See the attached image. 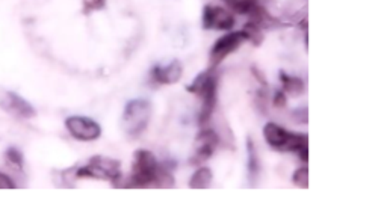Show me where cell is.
I'll use <instances>...</instances> for the list:
<instances>
[{
    "mask_svg": "<svg viewBox=\"0 0 387 213\" xmlns=\"http://www.w3.org/2000/svg\"><path fill=\"white\" fill-rule=\"evenodd\" d=\"M0 109L17 121H30L36 117L35 106L12 89L0 93Z\"/></svg>",
    "mask_w": 387,
    "mask_h": 213,
    "instance_id": "5b68a950",
    "label": "cell"
},
{
    "mask_svg": "<svg viewBox=\"0 0 387 213\" xmlns=\"http://www.w3.org/2000/svg\"><path fill=\"white\" fill-rule=\"evenodd\" d=\"M19 188V181L15 180L10 172L6 170H0V189H3V191H12V189Z\"/></svg>",
    "mask_w": 387,
    "mask_h": 213,
    "instance_id": "ac0fdd59",
    "label": "cell"
},
{
    "mask_svg": "<svg viewBox=\"0 0 387 213\" xmlns=\"http://www.w3.org/2000/svg\"><path fill=\"white\" fill-rule=\"evenodd\" d=\"M201 25L206 30H232L234 27V15L223 6L204 5L201 14Z\"/></svg>",
    "mask_w": 387,
    "mask_h": 213,
    "instance_id": "ba28073f",
    "label": "cell"
},
{
    "mask_svg": "<svg viewBox=\"0 0 387 213\" xmlns=\"http://www.w3.org/2000/svg\"><path fill=\"white\" fill-rule=\"evenodd\" d=\"M280 80L283 85V93L291 97H300L305 94L306 91V82L302 80L298 76L287 74L286 71H280Z\"/></svg>",
    "mask_w": 387,
    "mask_h": 213,
    "instance_id": "4fadbf2b",
    "label": "cell"
},
{
    "mask_svg": "<svg viewBox=\"0 0 387 213\" xmlns=\"http://www.w3.org/2000/svg\"><path fill=\"white\" fill-rule=\"evenodd\" d=\"M67 133L80 142H93L102 136V126L96 120L83 115H70L64 121Z\"/></svg>",
    "mask_w": 387,
    "mask_h": 213,
    "instance_id": "8992f818",
    "label": "cell"
},
{
    "mask_svg": "<svg viewBox=\"0 0 387 213\" xmlns=\"http://www.w3.org/2000/svg\"><path fill=\"white\" fill-rule=\"evenodd\" d=\"M212 180H214V174L208 166H200L189 180V188L191 189H206L210 186Z\"/></svg>",
    "mask_w": 387,
    "mask_h": 213,
    "instance_id": "9a60e30c",
    "label": "cell"
},
{
    "mask_svg": "<svg viewBox=\"0 0 387 213\" xmlns=\"http://www.w3.org/2000/svg\"><path fill=\"white\" fill-rule=\"evenodd\" d=\"M215 70L209 68L208 71L200 73L191 85H188V93L200 97L201 108L199 113L200 127H208L212 115L215 113L218 103V79L214 73Z\"/></svg>",
    "mask_w": 387,
    "mask_h": 213,
    "instance_id": "7a4b0ae2",
    "label": "cell"
},
{
    "mask_svg": "<svg viewBox=\"0 0 387 213\" xmlns=\"http://www.w3.org/2000/svg\"><path fill=\"white\" fill-rule=\"evenodd\" d=\"M292 181L295 186H298L301 189H307L309 188V168L307 166H301V168L295 171L292 176Z\"/></svg>",
    "mask_w": 387,
    "mask_h": 213,
    "instance_id": "e0dca14e",
    "label": "cell"
},
{
    "mask_svg": "<svg viewBox=\"0 0 387 213\" xmlns=\"http://www.w3.org/2000/svg\"><path fill=\"white\" fill-rule=\"evenodd\" d=\"M244 41H247V35L244 30L225 34L224 36L219 38V40H217L209 53V64L212 70H215L227 56H230L232 53L236 52Z\"/></svg>",
    "mask_w": 387,
    "mask_h": 213,
    "instance_id": "52a82bcc",
    "label": "cell"
},
{
    "mask_svg": "<svg viewBox=\"0 0 387 213\" xmlns=\"http://www.w3.org/2000/svg\"><path fill=\"white\" fill-rule=\"evenodd\" d=\"M74 179H93V180H108L111 183L118 188V181H123V174H121V164L120 161L111 157L103 156H94L89 161L79 166V168H73Z\"/></svg>",
    "mask_w": 387,
    "mask_h": 213,
    "instance_id": "3957f363",
    "label": "cell"
},
{
    "mask_svg": "<svg viewBox=\"0 0 387 213\" xmlns=\"http://www.w3.org/2000/svg\"><path fill=\"white\" fill-rule=\"evenodd\" d=\"M83 14H91L94 11H102L106 6V0H82Z\"/></svg>",
    "mask_w": 387,
    "mask_h": 213,
    "instance_id": "d6986e66",
    "label": "cell"
},
{
    "mask_svg": "<svg viewBox=\"0 0 387 213\" xmlns=\"http://www.w3.org/2000/svg\"><path fill=\"white\" fill-rule=\"evenodd\" d=\"M153 115V104L146 98H133L124 108L121 117V127L129 136H140L146 128Z\"/></svg>",
    "mask_w": 387,
    "mask_h": 213,
    "instance_id": "277c9868",
    "label": "cell"
},
{
    "mask_svg": "<svg viewBox=\"0 0 387 213\" xmlns=\"http://www.w3.org/2000/svg\"><path fill=\"white\" fill-rule=\"evenodd\" d=\"M221 138H219V133H217L214 128L209 127H201L200 133L197 135L195 138V150L194 156L191 159L192 165H200L203 162H206L210 156L215 153Z\"/></svg>",
    "mask_w": 387,
    "mask_h": 213,
    "instance_id": "9c48e42d",
    "label": "cell"
},
{
    "mask_svg": "<svg viewBox=\"0 0 387 213\" xmlns=\"http://www.w3.org/2000/svg\"><path fill=\"white\" fill-rule=\"evenodd\" d=\"M252 73H253L254 78L262 83V87H263V88H268V80L265 79V74L259 70V68H257L256 65H253V67H252Z\"/></svg>",
    "mask_w": 387,
    "mask_h": 213,
    "instance_id": "7402d4cb",
    "label": "cell"
},
{
    "mask_svg": "<svg viewBox=\"0 0 387 213\" xmlns=\"http://www.w3.org/2000/svg\"><path fill=\"white\" fill-rule=\"evenodd\" d=\"M247 151H248V179L252 183H254L257 180V176H259L261 162H259V156H257L256 144L253 142L252 138L247 139Z\"/></svg>",
    "mask_w": 387,
    "mask_h": 213,
    "instance_id": "5bb4252c",
    "label": "cell"
},
{
    "mask_svg": "<svg viewBox=\"0 0 387 213\" xmlns=\"http://www.w3.org/2000/svg\"><path fill=\"white\" fill-rule=\"evenodd\" d=\"M289 135H291L289 131H286L283 126L274 123V121H269V123L263 126L265 141H267L269 146L276 150L283 151L287 139H289Z\"/></svg>",
    "mask_w": 387,
    "mask_h": 213,
    "instance_id": "7c38bea8",
    "label": "cell"
},
{
    "mask_svg": "<svg viewBox=\"0 0 387 213\" xmlns=\"http://www.w3.org/2000/svg\"><path fill=\"white\" fill-rule=\"evenodd\" d=\"M174 177L168 166L159 164L156 156L150 150H136L133 155V165L131 179L123 188H174Z\"/></svg>",
    "mask_w": 387,
    "mask_h": 213,
    "instance_id": "6da1fadb",
    "label": "cell"
},
{
    "mask_svg": "<svg viewBox=\"0 0 387 213\" xmlns=\"http://www.w3.org/2000/svg\"><path fill=\"white\" fill-rule=\"evenodd\" d=\"M3 164L5 170L10 172L15 180L21 181L23 179H26V159L25 155H23V151L17 146H8L3 150Z\"/></svg>",
    "mask_w": 387,
    "mask_h": 213,
    "instance_id": "8fae6325",
    "label": "cell"
},
{
    "mask_svg": "<svg viewBox=\"0 0 387 213\" xmlns=\"http://www.w3.org/2000/svg\"><path fill=\"white\" fill-rule=\"evenodd\" d=\"M292 117L295 120V123L298 124H306L307 123V111L306 108H300L295 112H292Z\"/></svg>",
    "mask_w": 387,
    "mask_h": 213,
    "instance_id": "44dd1931",
    "label": "cell"
},
{
    "mask_svg": "<svg viewBox=\"0 0 387 213\" xmlns=\"http://www.w3.org/2000/svg\"><path fill=\"white\" fill-rule=\"evenodd\" d=\"M181 74H184V65L179 59H173L170 64L151 68L150 79L157 85H174L181 79Z\"/></svg>",
    "mask_w": 387,
    "mask_h": 213,
    "instance_id": "30bf717a",
    "label": "cell"
},
{
    "mask_svg": "<svg viewBox=\"0 0 387 213\" xmlns=\"http://www.w3.org/2000/svg\"><path fill=\"white\" fill-rule=\"evenodd\" d=\"M245 32L247 35V41H252L254 45H261L262 41H263V29L261 26H257L256 23L253 21H250L247 25L244 26V29H242Z\"/></svg>",
    "mask_w": 387,
    "mask_h": 213,
    "instance_id": "2e32d148",
    "label": "cell"
},
{
    "mask_svg": "<svg viewBox=\"0 0 387 213\" xmlns=\"http://www.w3.org/2000/svg\"><path fill=\"white\" fill-rule=\"evenodd\" d=\"M272 104L276 109H285L287 106V97L283 91H276L274 98H272Z\"/></svg>",
    "mask_w": 387,
    "mask_h": 213,
    "instance_id": "ffe728a7",
    "label": "cell"
}]
</instances>
